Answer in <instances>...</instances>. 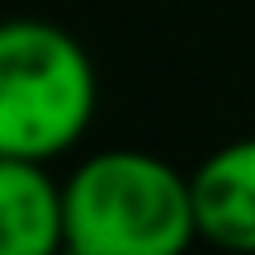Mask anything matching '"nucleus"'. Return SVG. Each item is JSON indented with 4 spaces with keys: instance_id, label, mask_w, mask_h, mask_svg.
Wrapping results in <instances>:
<instances>
[{
    "instance_id": "1",
    "label": "nucleus",
    "mask_w": 255,
    "mask_h": 255,
    "mask_svg": "<svg viewBox=\"0 0 255 255\" xmlns=\"http://www.w3.org/2000/svg\"><path fill=\"white\" fill-rule=\"evenodd\" d=\"M199 237L194 180L137 146L95 151L66 175V251L180 255Z\"/></svg>"
},
{
    "instance_id": "2",
    "label": "nucleus",
    "mask_w": 255,
    "mask_h": 255,
    "mask_svg": "<svg viewBox=\"0 0 255 255\" xmlns=\"http://www.w3.org/2000/svg\"><path fill=\"white\" fill-rule=\"evenodd\" d=\"M100 81L85 47L47 19L0 28V156L52 161L95 123Z\"/></svg>"
},
{
    "instance_id": "3",
    "label": "nucleus",
    "mask_w": 255,
    "mask_h": 255,
    "mask_svg": "<svg viewBox=\"0 0 255 255\" xmlns=\"http://www.w3.org/2000/svg\"><path fill=\"white\" fill-rule=\"evenodd\" d=\"M189 180L199 237L222 251L255 255V137L218 146Z\"/></svg>"
},
{
    "instance_id": "4",
    "label": "nucleus",
    "mask_w": 255,
    "mask_h": 255,
    "mask_svg": "<svg viewBox=\"0 0 255 255\" xmlns=\"http://www.w3.org/2000/svg\"><path fill=\"white\" fill-rule=\"evenodd\" d=\"M0 241L5 255L66 251V184L47 175V161L0 156Z\"/></svg>"
}]
</instances>
